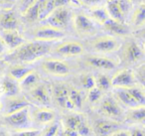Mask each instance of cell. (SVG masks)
I'll return each instance as SVG.
<instances>
[{
    "label": "cell",
    "mask_w": 145,
    "mask_h": 136,
    "mask_svg": "<svg viewBox=\"0 0 145 136\" xmlns=\"http://www.w3.org/2000/svg\"><path fill=\"white\" fill-rule=\"evenodd\" d=\"M101 98V90L97 88V86H93L91 90H89L88 94V99L91 103H95Z\"/></svg>",
    "instance_id": "cell-35"
},
{
    "label": "cell",
    "mask_w": 145,
    "mask_h": 136,
    "mask_svg": "<svg viewBox=\"0 0 145 136\" xmlns=\"http://www.w3.org/2000/svg\"><path fill=\"white\" fill-rule=\"evenodd\" d=\"M0 136H8L6 133H4V132H0Z\"/></svg>",
    "instance_id": "cell-47"
},
{
    "label": "cell",
    "mask_w": 145,
    "mask_h": 136,
    "mask_svg": "<svg viewBox=\"0 0 145 136\" xmlns=\"http://www.w3.org/2000/svg\"><path fill=\"white\" fill-rule=\"evenodd\" d=\"M58 130H59L58 124L54 123V124H52V125H51L50 127L48 128V129L46 130L44 136H56L57 133H58Z\"/></svg>",
    "instance_id": "cell-41"
},
{
    "label": "cell",
    "mask_w": 145,
    "mask_h": 136,
    "mask_svg": "<svg viewBox=\"0 0 145 136\" xmlns=\"http://www.w3.org/2000/svg\"><path fill=\"white\" fill-rule=\"evenodd\" d=\"M42 67L45 72L54 76H68L70 73L68 65L60 60H47L42 64Z\"/></svg>",
    "instance_id": "cell-6"
},
{
    "label": "cell",
    "mask_w": 145,
    "mask_h": 136,
    "mask_svg": "<svg viewBox=\"0 0 145 136\" xmlns=\"http://www.w3.org/2000/svg\"><path fill=\"white\" fill-rule=\"evenodd\" d=\"M119 125L115 122L110 121H105V120H101L97 121L95 125V130L97 133H99L101 136L108 135L109 133L113 132L114 130H117Z\"/></svg>",
    "instance_id": "cell-22"
},
{
    "label": "cell",
    "mask_w": 145,
    "mask_h": 136,
    "mask_svg": "<svg viewBox=\"0 0 145 136\" xmlns=\"http://www.w3.org/2000/svg\"><path fill=\"white\" fill-rule=\"evenodd\" d=\"M51 51V45L45 41L24 42L13 50L12 53L5 56V61L10 63H32L45 57Z\"/></svg>",
    "instance_id": "cell-1"
},
{
    "label": "cell",
    "mask_w": 145,
    "mask_h": 136,
    "mask_svg": "<svg viewBox=\"0 0 145 136\" xmlns=\"http://www.w3.org/2000/svg\"><path fill=\"white\" fill-rule=\"evenodd\" d=\"M76 131H77L78 135H80V136H89V134H91V129H89L88 124L86 123L84 120H82V121L80 122V124L78 125Z\"/></svg>",
    "instance_id": "cell-38"
},
{
    "label": "cell",
    "mask_w": 145,
    "mask_h": 136,
    "mask_svg": "<svg viewBox=\"0 0 145 136\" xmlns=\"http://www.w3.org/2000/svg\"><path fill=\"white\" fill-rule=\"evenodd\" d=\"M80 1H81L82 4L86 5V6H89V8L101 6V4L105 2V0H80Z\"/></svg>",
    "instance_id": "cell-40"
},
{
    "label": "cell",
    "mask_w": 145,
    "mask_h": 136,
    "mask_svg": "<svg viewBox=\"0 0 145 136\" xmlns=\"http://www.w3.org/2000/svg\"><path fill=\"white\" fill-rule=\"evenodd\" d=\"M3 1H6V2H9V1H11V0H3Z\"/></svg>",
    "instance_id": "cell-48"
},
{
    "label": "cell",
    "mask_w": 145,
    "mask_h": 136,
    "mask_svg": "<svg viewBox=\"0 0 145 136\" xmlns=\"http://www.w3.org/2000/svg\"><path fill=\"white\" fill-rule=\"evenodd\" d=\"M112 136H130V134L126 131H116L115 133H113Z\"/></svg>",
    "instance_id": "cell-44"
},
{
    "label": "cell",
    "mask_w": 145,
    "mask_h": 136,
    "mask_svg": "<svg viewBox=\"0 0 145 136\" xmlns=\"http://www.w3.org/2000/svg\"><path fill=\"white\" fill-rule=\"evenodd\" d=\"M19 86L20 88H28L31 90L32 88H34L36 84H38L39 82V75L34 71H31L29 74H27L24 78L21 80H19Z\"/></svg>",
    "instance_id": "cell-26"
},
{
    "label": "cell",
    "mask_w": 145,
    "mask_h": 136,
    "mask_svg": "<svg viewBox=\"0 0 145 136\" xmlns=\"http://www.w3.org/2000/svg\"><path fill=\"white\" fill-rule=\"evenodd\" d=\"M65 32L61 29L51 27L49 25L37 28L34 31V37L36 40L50 42V41L60 40L65 37Z\"/></svg>",
    "instance_id": "cell-5"
},
{
    "label": "cell",
    "mask_w": 145,
    "mask_h": 136,
    "mask_svg": "<svg viewBox=\"0 0 145 136\" xmlns=\"http://www.w3.org/2000/svg\"><path fill=\"white\" fill-rule=\"evenodd\" d=\"M30 95L37 103L41 105L48 106L51 103V98L49 92L44 84H36L30 90Z\"/></svg>",
    "instance_id": "cell-13"
},
{
    "label": "cell",
    "mask_w": 145,
    "mask_h": 136,
    "mask_svg": "<svg viewBox=\"0 0 145 136\" xmlns=\"http://www.w3.org/2000/svg\"><path fill=\"white\" fill-rule=\"evenodd\" d=\"M130 136H145L144 131L142 129H139V128H135L132 129V131L130 132Z\"/></svg>",
    "instance_id": "cell-43"
},
{
    "label": "cell",
    "mask_w": 145,
    "mask_h": 136,
    "mask_svg": "<svg viewBox=\"0 0 145 136\" xmlns=\"http://www.w3.org/2000/svg\"><path fill=\"white\" fill-rule=\"evenodd\" d=\"M71 20V12L66 6L59 7L50 13L43 21L46 22V25L63 30L69 25Z\"/></svg>",
    "instance_id": "cell-2"
},
{
    "label": "cell",
    "mask_w": 145,
    "mask_h": 136,
    "mask_svg": "<svg viewBox=\"0 0 145 136\" xmlns=\"http://www.w3.org/2000/svg\"><path fill=\"white\" fill-rule=\"evenodd\" d=\"M87 63L89 66L95 69H101V70H113L115 68V63L112 60L105 57L99 56H91L87 59Z\"/></svg>",
    "instance_id": "cell-18"
},
{
    "label": "cell",
    "mask_w": 145,
    "mask_h": 136,
    "mask_svg": "<svg viewBox=\"0 0 145 136\" xmlns=\"http://www.w3.org/2000/svg\"><path fill=\"white\" fill-rule=\"evenodd\" d=\"M70 3L71 0H44L40 9L38 20L43 21L55 9L59 8V7L66 6Z\"/></svg>",
    "instance_id": "cell-12"
},
{
    "label": "cell",
    "mask_w": 145,
    "mask_h": 136,
    "mask_svg": "<svg viewBox=\"0 0 145 136\" xmlns=\"http://www.w3.org/2000/svg\"><path fill=\"white\" fill-rule=\"evenodd\" d=\"M0 73H1V68H0Z\"/></svg>",
    "instance_id": "cell-49"
},
{
    "label": "cell",
    "mask_w": 145,
    "mask_h": 136,
    "mask_svg": "<svg viewBox=\"0 0 145 136\" xmlns=\"http://www.w3.org/2000/svg\"><path fill=\"white\" fill-rule=\"evenodd\" d=\"M42 131L38 129L32 130H23V131H17L12 133V136H41Z\"/></svg>",
    "instance_id": "cell-39"
},
{
    "label": "cell",
    "mask_w": 145,
    "mask_h": 136,
    "mask_svg": "<svg viewBox=\"0 0 145 136\" xmlns=\"http://www.w3.org/2000/svg\"><path fill=\"white\" fill-rule=\"evenodd\" d=\"M74 26L80 34H93L95 30V23L89 16L85 14H77L74 17Z\"/></svg>",
    "instance_id": "cell-9"
},
{
    "label": "cell",
    "mask_w": 145,
    "mask_h": 136,
    "mask_svg": "<svg viewBox=\"0 0 145 136\" xmlns=\"http://www.w3.org/2000/svg\"><path fill=\"white\" fill-rule=\"evenodd\" d=\"M101 110L103 114L110 117H118L122 114L120 106L111 97H106L103 100L101 104Z\"/></svg>",
    "instance_id": "cell-16"
},
{
    "label": "cell",
    "mask_w": 145,
    "mask_h": 136,
    "mask_svg": "<svg viewBox=\"0 0 145 136\" xmlns=\"http://www.w3.org/2000/svg\"><path fill=\"white\" fill-rule=\"evenodd\" d=\"M124 58L128 63H135L141 60L143 57V51L138 44L130 42L124 48Z\"/></svg>",
    "instance_id": "cell-17"
},
{
    "label": "cell",
    "mask_w": 145,
    "mask_h": 136,
    "mask_svg": "<svg viewBox=\"0 0 145 136\" xmlns=\"http://www.w3.org/2000/svg\"><path fill=\"white\" fill-rule=\"evenodd\" d=\"M29 109L28 106L20 110L6 114L5 121L13 127H25L29 124Z\"/></svg>",
    "instance_id": "cell-8"
},
{
    "label": "cell",
    "mask_w": 145,
    "mask_h": 136,
    "mask_svg": "<svg viewBox=\"0 0 145 136\" xmlns=\"http://www.w3.org/2000/svg\"><path fill=\"white\" fill-rule=\"evenodd\" d=\"M4 50H5V45H4V43L2 42L1 38H0V56L2 55V53L4 52Z\"/></svg>",
    "instance_id": "cell-45"
},
{
    "label": "cell",
    "mask_w": 145,
    "mask_h": 136,
    "mask_svg": "<svg viewBox=\"0 0 145 136\" xmlns=\"http://www.w3.org/2000/svg\"><path fill=\"white\" fill-rule=\"evenodd\" d=\"M144 19H145V8L144 5L140 4L139 7L134 11L132 15V23L136 27H141L144 25Z\"/></svg>",
    "instance_id": "cell-29"
},
{
    "label": "cell",
    "mask_w": 145,
    "mask_h": 136,
    "mask_svg": "<svg viewBox=\"0 0 145 136\" xmlns=\"http://www.w3.org/2000/svg\"><path fill=\"white\" fill-rule=\"evenodd\" d=\"M105 30H106L111 35L118 37H124L130 33L129 28L124 24V22H118L111 18H108L103 24Z\"/></svg>",
    "instance_id": "cell-10"
},
{
    "label": "cell",
    "mask_w": 145,
    "mask_h": 136,
    "mask_svg": "<svg viewBox=\"0 0 145 136\" xmlns=\"http://www.w3.org/2000/svg\"><path fill=\"white\" fill-rule=\"evenodd\" d=\"M128 117L133 121L142 122L145 119V108L144 105L137 106V107L131 108V110L128 113Z\"/></svg>",
    "instance_id": "cell-31"
},
{
    "label": "cell",
    "mask_w": 145,
    "mask_h": 136,
    "mask_svg": "<svg viewBox=\"0 0 145 136\" xmlns=\"http://www.w3.org/2000/svg\"><path fill=\"white\" fill-rule=\"evenodd\" d=\"M126 90H128V92L131 94V96L138 102L139 105H144L145 95H144V92H143L142 88L133 86H130V88H127Z\"/></svg>",
    "instance_id": "cell-30"
},
{
    "label": "cell",
    "mask_w": 145,
    "mask_h": 136,
    "mask_svg": "<svg viewBox=\"0 0 145 136\" xmlns=\"http://www.w3.org/2000/svg\"><path fill=\"white\" fill-rule=\"evenodd\" d=\"M89 18L95 22L103 25L109 18V16L105 7L97 6L89 8Z\"/></svg>",
    "instance_id": "cell-24"
},
{
    "label": "cell",
    "mask_w": 145,
    "mask_h": 136,
    "mask_svg": "<svg viewBox=\"0 0 145 136\" xmlns=\"http://www.w3.org/2000/svg\"><path fill=\"white\" fill-rule=\"evenodd\" d=\"M91 48L95 52L110 53L114 52L119 48V42L113 36H103L93 40L91 42Z\"/></svg>",
    "instance_id": "cell-4"
},
{
    "label": "cell",
    "mask_w": 145,
    "mask_h": 136,
    "mask_svg": "<svg viewBox=\"0 0 145 136\" xmlns=\"http://www.w3.org/2000/svg\"><path fill=\"white\" fill-rule=\"evenodd\" d=\"M115 1L118 4L119 8L124 16H126V14H128L132 9V1L131 0H115Z\"/></svg>",
    "instance_id": "cell-36"
},
{
    "label": "cell",
    "mask_w": 145,
    "mask_h": 136,
    "mask_svg": "<svg viewBox=\"0 0 145 136\" xmlns=\"http://www.w3.org/2000/svg\"><path fill=\"white\" fill-rule=\"evenodd\" d=\"M0 38L4 43L5 47L14 50L25 42V39L17 30H2L0 31Z\"/></svg>",
    "instance_id": "cell-7"
},
{
    "label": "cell",
    "mask_w": 145,
    "mask_h": 136,
    "mask_svg": "<svg viewBox=\"0 0 145 136\" xmlns=\"http://www.w3.org/2000/svg\"><path fill=\"white\" fill-rule=\"evenodd\" d=\"M36 0H19V5H20V10L24 12L31 4L35 2Z\"/></svg>",
    "instance_id": "cell-42"
},
{
    "label": "cell",
    "mask_w": 145,
    "mask_h": 136,
    "mask_svg": "<svg viewBox=\"0 0 145 136\" xmlns=\"http://www.w3.org/2000/svg\"><path fill=\"white\" fill-rule=\"evenodd\" d=\"M131 1H134V2H138V3H140V4H142V2H143V0H131Z\"/></svg>",
    "instance_id": "cell-46"
},
{
    "label": "cell",
    "mask_w": 145,
    "mask_h": 136,
    "mask_svg": "<svg viewBox=\"0 0 145 136\" xmlns=\"http://www.w3.org/2000/svg\"><path fill=\"white\" fill-rule=\"evenodd\" d=\"M111 86L117 88H127L135 86L136 78L131 70H121L117 72L110 80Z\"/></svg>",
    "instance_id": "cell-3"
},
{
    "label": "cell",
    "mask_w": 145,
    "mask_h": 136,
    "mask_svg": "<svg viewBox=\"0 0 145 136\" xmlns=\"http://www.w3.org/2000/svg\"><path fill=\"white\" fill-rule=\"evenodd\" d=\"M82 86L86 90H91V88L95 86V78L91 75H85L81 80Z\"/></svg>",
    "instance_id": "cell-37"
},
{
    "label": "cell",
    "mask_w": 145,
    "mask_h": 136,
    "mask_svg": "<svg viewBox=\"0 0 145 136\" xmlns=\"http://www.w3.org/2000/svg\"><path fill=\"white\" fill-rule=\"evenodd\" d=\"M27 106H29V102L25 98L12 96L6 103V114L13 113V112L27 107Z\"/></svg>",
    "instance_id": "cell-21"
},
{
    "label": "cell",
    "mask_w": 145,
    "mask_h": 136,
    "mask_svg": "<svg viewBox=\"0 0 145 136\" xmlns=\"http://www.w3.org/2000/svg\"><path fill=\"white\" fill-rule=\"evenodd\" d=\"M0 88L3 94H5L8 97H12V96H17L20 92V86L17 80L12 78L10 76H5L1 82L0 84Z\"/></svg>",
    "instance_id": "cell-15"
},
{
    "label": "cell",
    "mask_w": 145,
    "mask_h": 136,
    "mask_svg": "<svg viewBox=\"0 0 145 136\" xmlns=\"http://www.w3.org/2000/svg\"><path fill=\"white\" fill-rule=\"evenodd\" d=\"M95 86L103 92V90H107L111 86L110 78L106 76H99V78L95 80Z\"/></svg>",
    "instance_id": "cell-34"
},
{
    "label": "cell",
    "mask_w": 145,
    "mask_h": 136,
    "mask_svg": "<svg viewBox=\"0 0 145 136\" xmlns=\"http://www.w3.org/2000/svg\"><path fill=\"white\" fill-rule=\"evenodd\" d=\"M31 71H33L32 69L25 68V67H22V66H15L10 69V71H9V76L12 78H14L15 80L19 82V80H22L27 74H29Z\"/></svg>",
    "instance_id": "cell-28"
},
{
    "label": "cell",
    "mask_w": 145,
    "mask_h": 136,
    "mask_svg": "<svg viewBox=\"0 0 145 136\" xmlns=\"http://www.w3.org/2000/svg\"><path fill=\"white\" fill-rule=\"evenodd\" d=\"M83 120V118L80 115H71L69 117L66 118L65 120V126H66L67 130H70V131H76L78 125L80 124V122Z\"/></svg>",
    "instance_id": "cell-33"
},
{
    "label": "cell",
    "mask_w": 145,
    "mask_h": 136,
    "mask_svg": "<svg viewBox=\"0 0 145 136\" xmlns=\"http://www.w3.org/2000/svg\"><path fill=\"white\" fill-rule=\"evenodd\" d=\"M54 95L56 98V101L61 107L65 108L66 103L69 99V90L65 86H58L55 88Z\"/></svg>",
    "instance_id": "cell-27"
},
{
    "label": "cell",
    "mask_w": 145,
    "mask_h": 136,
    "mask_svg": "<svg viewBox=\"0 0 145 136\" xmlns=\"http://www.w3.org/2000/svg\"><path fill=\"white\" fill-rule=\"evenodd\" d=\"M69 99L70 101L74 104L75 108H80L83 104V96H82L81 92L77 90L76 88H71L69 90Z\"/></svg>",
    "instance_id": "cell-32"
},
{
    "label": "cell",
    "mask_w": 145,
    "mask_h": 136,
    "mask_svg": "<svg viewBox=\"0 0 145 136\" xmlns=\"http://www.w3.org/2000/svg\"><path fill=\"white\" fill-rule=\"evenodd\" d=\"M115 95H116V98L121 103H123L124 105L128 106L130 108H134L137 107V106H142V105H139L138 102L131 96V94H129L126 88H118L115 92Z\"/></svg>",
    "instance_id": "cell-20"
},
{
    "label": "cell",
    "mask_w": 145,
    "mask_h": 136,
    "mask_svg": "<svg viewBox=\"0 0 145 136\" xmlns=\"http://www.w3.org/2000/svg\"><path fill=\"white\" fill-rule=\"evenodd\" d=\"M105 8L106 10L107 14H108L109 18L113 19L115 21H118V22H124L125 16L121 12L120 8H119L118 4L116 3L115 0H106Z\"/></svg>",
    "instance_id": "cell-19"
},
{
    "label": "cell",
    "mask_w": 145,
    "mask_h": 136,
    "mask_svg": "<svg viewBox=\"0 0 145 136\" xmlns=\"http://www.w3.org/2000/svg\"><path fill=\"white\" fill-rule=\"evenodd\" d=\"M18 20L12 10H3L0 13V27L2 30H17Z\"/></svg>",
    "instance_id": "cell-14"
},
{
    "label": "cell",
    "mask_w": 145,
    "mask_h": 136,
    "mask_svg": "<svg viewBox=\"0 0 145 136\" xmlns=\"http://www.w3.org/2000/svg\"><path fill=\"white\" fill-rule=\"evenodd\" d=\"M33 116H34L35 121L39 123H49L55 119V112L47 108H39L35 110Z\"/></svg>",
    "instance_id": "cell-23"
},
{
    "label": "cell",
    "mask_w": 145,
    "mask_h": 136,
    "mask_svg": "<svg viewBox=\"0 0 145 136\" xmlns=\"http://www.w3.org/2000/svg\"><path fill=\"white\" fill-rule=\"evenodd\" d=\"M44 0H36L33 4H31L26 10L24 11V16L28 21H36L38 20L40 9Z\"/></svg>",
    "instance_id": "cell-25"
},
{
    "label": "cell",
    "mask_w": 145,
    "mask_h": 136,
    "mask_svg": "<svg viewBox=\"0 0 145 136\" xmlns=\"http://www.w3.org/2000/svg\"><path fill=\"white\" fill-rule=\"evenodd\" d=\"M84 47L79 42H66L61 44L59 47H57L56 53L61 56L65 57H72L79 56L83 54Z\"/></svg>",
    "instance_id": "cell-11"
}]
</instances>
